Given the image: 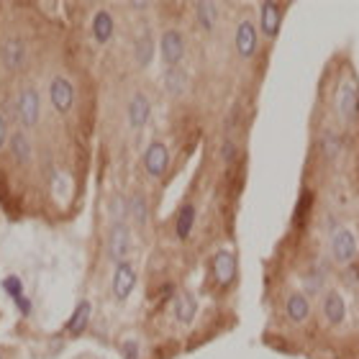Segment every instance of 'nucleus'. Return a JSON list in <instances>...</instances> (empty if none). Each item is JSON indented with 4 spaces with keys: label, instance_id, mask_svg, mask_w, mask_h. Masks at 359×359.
<instances>
[{
    "label": "nucleus",
    "instance_id": "1",
    "mask_svg": "<svg viewBox=\"0 0 359 359\" xmlns=\"http://www.w3.org/2000/svg\"><path fill=\"white\" fill-rule=\"evenodd\" d=\"M331 259L339 264V267H349V264L357 262L359 255V241L357 233L346 226H339L337 231L331 233Z\"/></svg>",
    "mask_w": 359,
    "mask_h": 359
},
{
    "label": "nucleus",
    "instance_id": "2",
    "mask_svg": "<svg viewBox=\"0 0 359 359\" xmlns=\"http://www.w3.org/2000/svg\"><path fill=\"white\" fill-rule=\"evenodd\" d=\"M233 49H236V57L244 62L257 57V52H259V31H257L252 18H241V21L236 23V31H233Z\"/></svg>",
    "mask_w": 359,
    "mask_h": 359
},
{
    "label": "nucleus",
    "instance_id": "3",
    "mask_svg": "<svg viewBox=\"0 0 359 359\" xmlns=\"http://www.w3.org/2000/svg\"><path fill=\"white\" fill-rule=\"evenodd\" d=\"M131 255V229L126 221H113L108 231V259L116 264L126 262Z\"/></svg>",
    "mask_w": 359,
    "mask_h": 359
},
{
    "label": "nucleus",
    "instance_id": "4",
    "mask_svg": "<svg viewBox=\"0 0 359 359\" xmlns=\"http://www.w3.org/2000/svg\"><path fill=\"white\" fill-rule=\"evenodd\" d=\"M283 3H272V0L259 3V36H264L267 41H277L280 29H283Z\"/></svg>",
    "mask_w": 359,
    "mask_h": 359
},
{
    "label": "nucleus",
    "instance_id": "5",
    "mask_svg": "<svg viewBox=\"0 0 359 359\" xmlns=\"http://www.w3.org/2000/svg\"><path fill=\"white\" fill-rule=\"evenodd\" d=\"M134 287H136L134 262L126 259V262L116 264V269H113V280H111V292H113V298H116V303H126V300L131 298Z\"/></svg>",
    "mask_w": 359,
    "mask_h": 359
},
{
    "label": "nucleus",
    "instance_id": "6",
    "mask_svg": "<svg viewBox=\"0 0 359 359\" xmlns=\"http://www.w3.org/2000/svg\"><path fill=\"white\" fill-rule=\"evenodd\" d=\"M15 105H18V121L21 126L34 128L39 123V116H41V97H39V90L26 85V88L18 93L15 97Z\"/></svg>",
    "mask_w": 359,
    "mask_h": 359
},
{
    "label": "nucleus",
    "instance_id": "7",
    "mask_svg": "<svg viewBox=\"0 0 359 359\" xmlns=\"http://www.w3.org/2000/svg\"><path fill=\"white\" fill-rule=\"evenodd\" d=\"M49 103L54 105V111L67 116L75 108V85L69 83L65 75H54L49 83Z\"/></svg>",
    "mask_w": 359,
    "mask_h": 359
},
{
    "label": "nucleus",
    "instance_id": "8",
    "mask_svg": "<svg viewBox=\"0 0 359 359\" xmlns=\"http://www.w3.org/2000/svg\"><path fill=\"white\" fill-rule=\"evenodd\" d=\"M334 105H337L339 118L346 121V123H354V121L359 118V90L352 80H346V83L337 90Z\"/></svg>",
    "mask_w": 359,
    "mask_h": 359
},
{
    "label": "nucleus",
    "instance_id": "9",
    "mask_svg": "<svg viewBox=\"0 0 359 359\" xmlns=\"http://www.w3.org/2000/svg\"><path fill=\"white\" fill-rule=\"evenodd\" d=\"M159 54L167 67H180V62L185 60V36L175 29H167L159 39Z\"/></svg>",
    "mask_w": 359,
    "mask_h": 359
},
{
    "label": "nucleus",
    "instance_id": "10",
    "mask_svg": "<svg viewBox=\"0 0 359 359\" xmlns=\"http://www.w3.org/2000/svg\"><path fill=\"white\" fill-rule=\"evenodd\" d=\"M170 167V149L162 142H151L144 151V170L151 180H159Z\"/></svg>",
    "mask_w": 359,
    "mask_h": 359
},
{
    "label": "nucleus",
    "instance_id": "11",
    "mask_svg": "<svg viewBox=\"0 0 359 359\" xmlns=\"http://www.w3.org/2000/svg\"><path fill=\"white\" fill-rule=\"evenodd\" d=\"M126 116H128V126L134 128V131H142L151 118V103L149 97L144 95V93H134L131 100H128V108H126Z\"/></svg>",
    "mask_w": 359,
    "mask_h": 359
},
{
    "label": "nucleus",
    "instance_id": "12",
    "mask_svg": "<svg viewBox=\"0 0 359 359\" xmlns=\"http://www.w3.org/2000/svg\"><path fill=\"white\" fill-rule=\"evenodd\" d=\"M323 318H326V323L329 326H341L346 318V303H344V295L339 290H326L323 292Z\"/></svg>",
    "mask_w": 359,
    "mask_h": 359
},
{
    "label": "nucleus",
    "instance_id": "13",
    "mask_svg": "<svg viewBox=\"0 0 359 359\" xmlns=\"http://www.w3.org/2000/svg\"><path fill=\"white\" fill-rule=\"evenodd\" d=\"M0 62L6 69H21L26 62V46L18 36H11L0 46Z\"/></svg>",
    "mask_w": 359,
    "mask_h": 359
},
{
    "label": "nucleus",
    "instance_id": "14",
    "mask_svg": "<svg viewBox=\"0 0 359 359\" xmlns=\"http://www.w3.org/2000/svg\"><path fill=\"white\" fill-rule=\"evenodd\" d=\"M285 316L290 323H306L308 316H311V298L300 290L290 292L285 300Z\"/></svg>",
    "mask_w": 359,
    "mask_h": 359
},
{
    "label": "nucleus",
    "instance_id": "15",
    "mask_svg": "<svg viewBox=\"0 0 359 359\" xmlns=\"http://www.w3.org/2000/svg\"><path fill=\"white\" fill-rule=\"evenodd\" d=\"M90 34L95 39V44H108L116 34V21H113L111 11L100 8L95 15H93V23H90Z\"/></svg>",
    "mask_w": 359,
    "mask_h": 359
},
{
    "label": "nucleus",
    "instance_id": "16",
    "mask_svg": "<svg viewBox=\"0 0 359 359\" xmlns=\"http://www.w3.org/2000/svg\"><path fill=\"white\" fill-rule=\"evenodd\" d=\"M198 316V298L190 290H180L175 295V321L182 326H190Z\"/></svg>",
    "mask_w": 359,
    "mask_h": 359
},
{
    "label": "nucleus",
    "instance_id": "17",
    "mask_svg": "<svg viewBox=\"0 0 359 359\" xmlns=\"http://www.w3.org/2000/svg\"><path fill=\"white\" fill-rule=\"evenodd\" d=\"M213 272H216L218 283L224 285V287H229L233 283V277H236V257L229 249L216 252V257H213Z\"/></svg>",
    "mask_w": 359,
    "mask_h": 359
},
{
    "label": "nucleus",
    "instance_id": "18",
    "mask_svg": "<svg viewBox=\"0 0 359 359\" xmlns=\"http://www.w3.org/2000/svg\"><path fill=\"white\" fill-rule=\"evenodd\" d=\"M90 318H93V303H90V300H80L77 308L72 311V316L67 318L65 331H67L69 337H80V334L88 329Z\"/></svg>",
    "mask_w": 359,
    "mask_h": 359
},
{
    "label": "nucleus",
    "instance_id": "19",
    "mask_svg": "<svg viewBox=\"0 0 359 359\" xmlns=\"http://www.w3.org/2000/svg\"><path fill=\"white\" fill-rule=\"evenodd\" d=\"M318 151H321L323 162H329V165L339 162L341 151H344V142H341V136H339L337 131H326V134L321 136V142H318Z\"/></svg>",
    "mask_w": 359,
    "mask_h": 359
},
{
    "label": "nucleus",
    "instance_id": "20",
    "mask_svg": "<svg viewBox=\"0 0 359 359\" xmlns=\"http://www.w3.org/2000/svg\"><path fill=\"white\" fill-rule=\"evenodd\" d=\"M154 49H157V44H154V34L151 31H144L142 36L134 41V60L139 67H149L151 60H154Z\"/></svg>",
    "mask_w": 359,
    "mask_h": 359
},
{
    "label": "nucleus",
    "instance_id": "21",
    "mask_svg": "<svg viewBox=\"0 0 359 359\" xmlns=\"http://www.w3.org/2000/svg\"><path fill=\"white\" fill-rule=\"evenodd\" d=\"M195 229V205L193 203H185L182 208L177 210V218H175V236L180 241H187L190 233Z\"/></svg>",
    "mask_w": 359,
    "mask_h": 359
},
{
    "label": "nucleus",
    "instance_id": "22",
    "mask_svg": "<svg viewBox=\"0 0 359 359\" xmlns=\"http://www.w3.org/2000/svg\"><path fill=\"white\" fill-rule=\"evenodd\" d=\"M195 21H198V26H201L205 34L216 31V26H218V6L216 3H205V0L195 3Z\"/></svg>",
    "mask_w": 359,
    "mask_h": 359
},
{
    "label": "nucleus",
    "instance_id": "23",
    "mask_svg": "<svg viewBox=\"0 0 359 359\" xmlns=\"http://www.w3.org/2000/svg\"><path fill=\"white\" fill-rule=\"evenodd\" d=\"M126 216L134 221L136 226H147V221H149V205H147V201H144V195H131L126 201Z\"/></svg>",
    "mask_w": 359,
    "mask_h": 359
},
{
    "label": "nucleus",
    "instance_id": "24",
    "mask_svg": "<svg viewBox=\"0 0 359 359\" xmlns=\"http://www.w3.org/2000/svg\"><path fill=\"white\" fill-rule=\"evenodd\" d=\"M8 147H11V154H13V159L18 162V165H26L31 159V154H34V149H31V142L29 136L23 134V131H18V134L11 136V142H8Z\"/></svg>",
    "mask_w": 359,
    "mask_h": 359
},
{
    "label": "nucleus",
    "instance_id": "25",
    "mask_svg": "<svg viewBox=\"0 0 359 359\" xmlns=\"http://www.w3.org/2000/svg\"><path fill=\"white\" fill-rule=\"evenodd\" d=\"M165 88L172 97H182L185 95V90H187V75L180 67H167Z\"/></svg>",
    "mask_w": 359,
    "mask_h": 359
},
{
    "label": "nucleus",
    "instance_id": "26",
    "mask_svg": "<svg viewBox=\"0 0 359 359\" xmlns=\"http://www.w3.org/2000/svg\"><path fill=\"white\" fill-rule=\"evenodd\" d=\"M221 159H224V165H233L239 159V144L233 142L231 136L224 139V144H221Z\"/></svg>",
    "mask_w": 359,
    "mask_h": 359
},
{
    "label": "nucleus",
    "instance_id": "27",
    "mask_svg": "<svg viewBox=\"0 0 359 359\" xmlns=\"http://www.w3.org/2000/svg\"><path fill=\"white\" fill-rule=\"evenodd\" d=\"M3 290H6L8 298H13V300L23 298V283H21V277H15V275L6 277V280H3Z\"/></svg>",
    "mask_w": 359,
    "mask_h": 359
},
{
    "label": "nucleus",
    "instance_id": "28",
    "mask_svg": "<svg viewBox=\"0 0 359 359\" xmlns=\"http://www.w3.org/2000/svg\"><path fill=\"white\" fill-rule=\"evenodd\" d=\"M142 349H139V341L136 339H126L123 344H121V357L123 359H139Z\"/></svg>",
    "mask_w": 359,
    "mask_h": 359
},
{
    "label": "nucleus",
    "instance_id": "29",
    "mask_svg": "<svg viewBox=\"0 0 359 359\" xmlns=\"http://www.w3.org/2000/svg\"><path fill=\"white\" fill-rule=\"evenodd\" d=\"M306 283H308V292H311V295H318V292L323 290V272H313V275H308Z\"/></svg>",
    "mask_w": 359,
    "mask_h": 359
},
{
    "label": "nucleus",
    "instance_id": "30",
    "mask_svg": "<svg viewBox=\"0 0 359 359\" xmlns=\"http://www.w3.org/2000/svg\"><path fill=\"white\" fill-rule=\"evenodd\" d=\"M6 142H11V136H8V118L0 113V149L6 147Z\"/></svg>",
    "mask_w": 359,
    "mask_h": 359
},
{
    "label": "nucleus",
    "instance_id": "31",
    "mask_svg": "<svg viewBox=\"0 0 359 359\" xmlns=\"http://www.w3.org/2000/svg\"><path fill=\"white\" fill-rule=\"evenodd\" d=\"M15 306H18V311H21L23 316H31V300L23 295V298L15 300Z\"/></svg>",
    "mask_w": 359,
    "mask_h": 359
},
{
    "label": "nucleus",
    "instance_id": "32",
    "mask_svg": "<svg viewBox=\"0 0 359 359\" xmlns=\"http://www.w3.org/2000/svg\"><path fill=\"white\" fill-rule=\"evenodd\" d=\"M0 359H3V352H0Z\"/></svg>",
    "mask_w": 359,
    "mask_h": 359
}]
</instances>
